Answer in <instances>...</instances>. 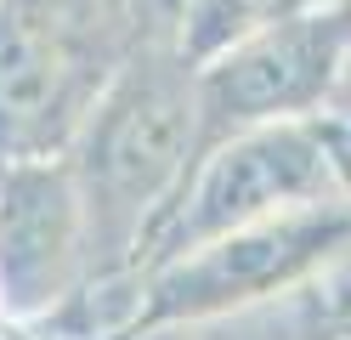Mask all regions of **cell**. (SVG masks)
<instances>
[{
    "mask_svg": "<svg viewBox=\"0 0 351 340\" xmlns=\"http://www.w3.org/2000/svg\"><path fill=\"white\" fill-rule=\"evenodd\" d=\"M199 148L204 131H199L193 63L165 40H142L62 153L85 204L97 278L136 272L153 221L187 181Z\"/></svg>",
    "mask_w": 351,
    "mask_h": 340,
    "instance_id": "6da1fadb",
    "label": "cell"
},
{
    "mask_svg": "<svg viewBox=\"0 0 351 340\" xmlns=\"http://www.w3.org/2000/svg\"><path fill=\"white\" fill-rule=\"evenodd\" d=\"M97 278L69 159H6L0 176V317L34 324Z\"/></svg>",
    "mask_w": 351,
    "mask_h": 340,
    "instance_id": "8992f818",
    "label": "cell"
},
{
    "mask_svg": "<svg viewBox=\"0 0 351 340\" xmlns=\"http://www.w3.org/2000/svg\"><path fill=\"white\" fill-rule=\"evenodd\" d=\"M351 244V204L346 199H317L295 204L267 221L232 227L221 238H204L165 256L136 272V312L130 329H159V324H204V317L238 312L250 301L300 284L317 272L335 249Z\"/></svg>",
    "mask_w": 351,
    "mask_h": 340,
    "instance_id": "3957f363",
    "label": "cell"
},
{
    "mask_svg": "<svg viewBox=\"0 0 351 340\" xmlns=\"http://www.w3.org/2000/svg\"><path fill=\"white\" fill-rule=\"evenodd\" d=\"M323 142H328V165H335V188L351 204V120L323 113Z\"/></svg>",
    "mask_w": 351,
    "mask_h": 340,
    "instance_id": "ba28073f",
    "label": "cell"
},
{
    "mask_svg": "<svg viewBox=\"0 0 351 340\" xmlns=\"http://www.w3.org/2000/svg\"><path fill=\"white\" fill-rule=\"evenodd\" d=\"M328 113H340V120H351V63H346V80H340V97H335V108Z\"/></svg>",
    "mask_w": 351,
    "mask_h": 340,
    "instance_id": "30bf717a",
    "label": "cell"
},
{
    "mask_svg": "<svg viewBox=\"0 0 351 340\" xmlns=\"http://www.w3.org/2000/svg\"><path fill=\"white\" fill-rule=\"evenodd\" d=\"M312 6H323V0H187L170 45L187 63H204V57L221 52V45L267 29V23H283L295 12H312Z\"/></svg>",
    "mask_w": 351,
    "mask_h": 340,
    "instance_id": "52a82bcc",
    "label": "cell"
},
{
    "mask_svg": "<svg viewBox=\"0 0 351 340\" xmlns=\"http://www.w3.org/2000/svg\"><path fill=\"white\" fill-rule=\"evenodd\" d=\"M346 63H351V17L335 12L328 0L221 45L215 57L193 63L204 142L255 125L323 120L340 97Z\"/></svg>",
    "mask_w": 351,
    "mask_h": 340,
    "instance_id": "5b68a950",
    "label": "cell"
},
{
    "mask_svg": "<svg viewBox=\"0 0 351 340\" xmlns=\"http://www.w3.org/2000/svg\"><path fill=\"white\" fill-rule=\"evenodd\" d=\"M182 6H187V0H136V29H142V40H165V45H170L176 23H182Z\"/></svg>",
    "mask_w": 351,
    "mask_h": 340,
    "instance_id": "9c48e42d",
    "label": "cell"
},
{
    "mask_svg": "<svg viewBox=\"0 0 351 340\" xmlns=\"http://www.w3.org/2000/svg\"><path fill=\"white\" fill-rule=\"evenodd\" d=\"M0 176H6V159H0Z\"/></svg>",
    "mask_w": 351,
    "mask_h": 340,
    "instance_id": "7c38bea8",
    "label": "cell"
},
{
    "mask_svg": "<svg viewBox=\"0 0 351 340\" xmlns=\"http://www.w3.org/2000/svg\"><path fill=\"white\" fill-rule=\"evenodd\" d=\"M328 6H335V12H346V17H351V0H328Z\"/></svg>",
    "mask_w": 351,
    "mask_h": 340,
    "instance_id": "8fae6325",
    "label": "cell"
},
{
    "mask_svg": "<svg viewBox=\"0 0 351 340\" xmlns=\"http://www.w3.org/2000/svg\"><path fill=\"white\" fill-rule=\"evenodd\" d=\"M317 199H340L323 120H289V125H255V131L215 136V142L199 148L187 181L165 204V216L153 221V233L136 256V272L165 256H182L204 238H221L232 227L267 221L278 210L317 204Z\"/></svg>",
    "mask_w": 351,
    "mask_h": 340,
    "instance_id": "277c9868",
    "label": "cell"
},
{
    "mask_svg": "<svg viewBox=\"0 0 351 340\" xmlns=\"http://www.w3.org/2000/svg\"><path fill=\"white\" fill-rule=\"evenodd\" d=\"M136 45V0H0V159H62Z\"/></svg>",
    "mask_w": 351,
    "mask_h": 340,
    "instance_id": "7a4b0ae2",
    "label": "cell"
}]
</instances>
